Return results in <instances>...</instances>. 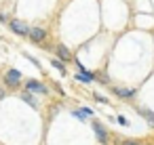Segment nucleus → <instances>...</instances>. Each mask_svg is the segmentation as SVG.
I'll list each match as a JSON object with an SVG mask.
<instances>
[{
	"label": "nucleus",
	"instance_id": "1",
	"mask_svg": "<svg viewBox=\"0 0 154 145\" xmlns=\"http://www.w3.org/2000/svg\"><path fill=\"white\" fill-rule=\"evenodd\" d=\"M9 25H11V30H13L15 34H19V36H28V30H30V28H28L23 21H19V19H13Z\"/></svg>",
	"mask_w": 154,
	"mask_h": 145
},
{
	"label": "nucleus",
	"instance_id": "2",
	"mask_svg": "<svg viewBox=\"0 0 154 145\" xmlns=\"http://www.w3.org/2000/svg\"><path fill=\"white\" fill-rule=\"evenodd\" d=\"M28 36H30L34 42H42V40L47 38V32H45L42 28H30V30H28Z\"/></svg>",
	"mask_w": 154,
	"mask_h": 145
},
{
	"label": "nucleus",
	"instance_id": "3",
	"mask_svg": "<svg viewBox=\"0 0 154 145\" xmlns=\"http://www.w3.org/2000/svg\"><path fill=\"white\" fill-rule=\"evenodd\" d=\"M26 90H30V93H47V86L40 84L38 80H28L26 82Z\"/></svg>",
	"mask_w": 154,
	"mask_h": 145
},
{
	"label": "nucleus",
	"instance_id": "4",
	"mask_svg": "<svg viewBox=\"0 0 154 145\" xmlns=\"http://www.w3.org/2000/svg\"><path fill=\"white\" fill-rule=\"evenodd\" d=\"M19 80H21V72H17V70H9L7 72V84L15 86V84H19Z\"/></svg>",
	"mask_w": 154,
	"mask_h": 145
},
{
	"label": "nucleus",
	"instance_id": "5",
	"mask_svg": "<svg viewBox=\"0 0 154 145\" xmlns=\"http://www.w3.org/2000/svg\"><path fill=\"white\" fill-rule=\"evenodd\" d=\"M93 130H95V135H97L99 143H106V141H108V132H106V128H103L99 122H95V124H93Z\"/></svg>",
	"mask_w": 154,
	"mask_h": 145
},
{
	"label": "nucleus",
	"instance_id": "6",
	"mask_svg": "<svg viewBox=\"0 0 154 145\" xmlns=\"http://www.w3.org/2000/svg\"><path fill=\"white\" fill-rule=\"evenodd\" d=\"M76 80H80V82H91V80H95V74H91V72H87V70H80V74H76Z\"/></svg>",
	"mask_w": 154,
	"mask_h": 145
},
{
	"label": "nucleus",
	"instance_id": "7",
	"mask_svg": "<svg viewBox=\"0 0 154 145\" xmlns=\"http://www.w3.org/2000/svg\"><path fill=\"white\" fill-rule=\"evenodd\" d=\"M55 51H57V55H59V59H61V61H68V59L72 57V55H70V51H68V49H66L63 44H59V46H57Z\"/></svg>",
	"mask_w": 154,
	"mask_h": 145
},
{
	"label": "nucleus",
	"instance_id": "8",
	"mask_svg": "<svg viewBox=\"0 0 154 145\" xmlns=\"http://www.w3.org/2000/svg\"><path fill=\"white\" fill-rule=\"evenodd\" d=\"M114 93H116L118 97H133V95H135L133 88H114Z\"/></svg>",
	"mask_w": 154,
	"mask_h": 145
},
{
	"label": "nucleus",
	"instance_id": "9",
	"mask_svg": "<svg viewBox=\"0 0 154 145\" xmlns=\"http://www.w3.org/2000/svg\"><path fill=\"white\" fill-rule=\"evenodd\" d=\"M139 114L150 122V126H154V114H152V111H148V109H139Z\"/></svg>",
	"mask_w": 154,
	"mask_h": 145
},
{
	"label": "nucleus",
	"instance_id": "10",
	"mask_svg": "<svg viewBox=\"0 0 154 145\" xmlns=\"http://www.w3.org/2000/svg\"><path fill=\"white\" fill-rule=\"evenodd\" d=\"M51 65H53L55 70H59V72H66V67H63V61H59V59H53V61H51Z\"/></svg>",
	"mask_w": 154,
	"mask_h": 145
},
{
	"label": "nucleus",
	"instance_id": "11",
	"mask_svg": "<svg viewBox=\"0 0 154 145\" xmlns=\"http://www.w3.org/2000/svg\"><path fill=\"white\" fill-rule=\"evenodd\" d=\"M21 99H23V101H28L30 105H36V103H34V99H32V97H30L28 93H26V95H21Z\"/></svg>",
	"mask_w": 154,
	"mask_h": 145
},
{
	"label": "nucleus",
	"instance_id": "12",
	"mask_svg": "<svg viewBox=\"0 0 154 145\" xmlns=\"http://www.w3.org/2000/svg\"><path fill=\"white\" fill-rule=\"evenodd\" d=\"M116 120H118V124H122V126H129V120H127L125 116H118Z\"/></svg>",
	"mask_w": 154,
	"mask_h": 145
},
{
	"label": "nucleus",
	"instance_id": "13",
	"mask_svg": "<svg viewBox=\"0 0 154 145\" xmlns=\"http://www.w3.org/2000/svg\"><path fill=\"white\" fill-rule=\"evenodd\" d=\"M122 145H139V143H135V141H127V143H122Z\"/></svg>",
	"mask_w": 154,
	"mask_h": 145
}]
</instances>
